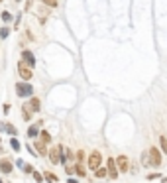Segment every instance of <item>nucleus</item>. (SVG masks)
I'll list each match as a JSON object with an SVG mask.
<instances>
[{
  "instance_id": "nucleus-13",
  "label": "nucleus",
  "mask_w": 167,
  "mask_h": 183,
  "mask_svg": "<svg viewBox=\"0 0 167 183\" xmlns=\"http://www.w3.org/2000/svg\"><path fill=\"white\" fill-rule=\"evenodd\" d=\"M39 126H41V124H33V126L28 130V136H30V138H35V136L39 134Z\"/></svg>"
},
{
  "instance_id": "nucleus-2",
  "label": "nucleus",
  "mask_w": 167,
  "mask_h": 183,
  "mask_svg": "<svg viewBox=\"0 0 167 183\" xmlns=\"http://www.w3.org/2000/svg\"><path fill=\"white\" fill-rule=\"evenodd\" d=\"M18 73H20V77H22V81H30L32 79V67L26 65L24 61L18 63Z\"/></svg>"
},
{
  "instance_id": "nucleus-28",
  "label": "nucleus",
  "mask_w": 167,
  "mask_h": 183,
  "mask_svg": "<svg viewBox=\"0 0 167 183\" xmlns=\"http://www.w3.org/2000/svg\"><path fill=\"white\" fill-rule=\"evenodd\" d=\"M0 2H2V0H0Z\"/></svg>"
},
{
  "instance_id": "nucleus-27",
  "label": "nucleus",
  "mask_w": 167,
  "mask_h": 183,
  "mask_svg": "<svg viewBox=\"0 0 167 183\" xmlns=\"http://www.w3.org/2000/svg\"><path fill=\"white\" fill-rule=\"evenodd\" d=\"M67 183H77V181H75V179H69V181H67Z\"/></svg>"
},
{
  "instance_id": "nucleus-10",
  "label": "nucleus",
  "mask_w": 167,
  "mask_h": 183,
  "mask_svg": "<svg viewBox=\"0 0 167 183\" xmlns=\"http://www.w3.org/2000/svg\"><path fill=\"white\" fill-rule=\"evenodd\" d=\"M32 114H33V110H32V106H30V103L24 104V106H22V118H24V120H30Z\"/></svg>"
},
{
  "instance_id": "nucleus-26",
  "label": "nucleus",
  "mask_w": 167,
  "mask_h": 183,
  "mask_svg": "<svg viewBox=\"0 0 167 183\" xmlns=\"http://www.w3.org/2000/svg\"><path fill=\"white\" fill-rule=\"evenodd\" d=\"M24 171H28V173H32V171H33V167H32V165H24Z\"/></svg>"
},
{
  "instance_id": "nucleus-1",
  "label": "nucleus",
  "mask_w": 167,
  "mask_h": 183,
  "mask_svg": "<svg viewBox=\"0 0 167 183\" xmlns=\"http://www.w3.org/2000/svg\"><path fill=\"white\" fill-rule=\"evenodd\" d=\"M16 93H18V97L26 99V97H32V94H33V87H32L30 83H24V81H20V83L16 85Z\"/></svg>"
},
{
  "instance_id": "nucleus-3",
  "label": "nucleus",
  "mask_w": 167,
  "mask_h": 183,
  "mask_svg": "<svg viewBox=\"0 0 167 183\" xmlns=\"http://www.w3.org/2000/svg\"><path fill=\"white\" fill-rule=\"evenodd\" d=\"M100 161H102L100 154H98V152H92V154L89 155V160H86V164H89V167H91L92 171H96V169L100 167Z\"/></svg>"
},
{
  "instance_id": "nucleus-12",
  "label": "nucleus",
  "mask_w": 167,
  "mask_h": 183,
  "mask_svg": "<svg viewBox=\"0 0 167 183\" xmlns=\"http://www.w3.org/2000/svg\"><path fill=\"white\" fill-rule=\"evenodd\" d=\"M30 106H32L33 112H39V106H41V104H39V99H38V97H32V100H30Z\"/></svg>"
},
{
  "instance_id": "nucleus-23",
  "label": "nucleus",
  "mask_w": 167,
  "mask_h": 183,
  "mask_svg": "<svg viewBox=\"0 0 167 183\" xmlns=\"http://www.w3.org/2000/svg\"><path fill=\"white\" fill-rule=\"evenodd\" d=\"M33 179L39 183V181H43V175H41V173H38V171H33Z\"/></svg>"
},
{
  "instance_id": "nucleus-19",
  "label": "nucleus",
  "mask_w": 167,
  "mask_h": 183,
  "mask_svg": "<svg viewBox=\"0 0 167 183\" xmlns=\"http://www.w3.org/2000/svg\"><path fill=\"white\" fill-rule=\"evenodd\" d=\"M75 171H77V175H81V177H83V175H85V167H83V165H81V164H77V167H75Z\"/></svg>"
},
{
  "instance_id": "nucleus-20",
  "label": "nucleus",
  "mask_w": 167,
  "mask_h": 183,
  "mask_svg": "<svg viewBox=\"0 0 167 183\" xmlns=\"http://www.w3.org/2000/svg\"><path fill=\"white\" fill-rule=\"evenodd\" d=\"M104 175H108V171H106V169H102V167L96 169V177H104Z\"/></svg>"
},
{
  "instance_id": "nucleus-24",
  "label": "nucleus",
  "mask_w": 167,
  "mask_h": 183,
  "mask_svg": "<svg viewBox=\"0 0 167 183\" xmlns=\"http://www.w3.org/2000/svg\"><path fill=\"white\" fill-rule=\"evenodd\" d=\"M45 179H49V181H53V183L57 181V177H55V175H53V173H49V171H47V173H45Z\"/></svg>"
},
{
  "instance_id": "nucleus-15",
  "label": "nucleus",
  "mask_w": 167,
  "mask_h": 183,
  "mask_svg": "<svg viewBox=\"0 0 167 183\" xmlns=\"http://www.w3.org/2000/svg\"><path fill=\"white\" fill-rule=\"evenodd\" d=\"M41 142H43V144H49V142H51V136H49V132L41 130Z\"/></svg>"
},
{
  "instance_id": "nucleus-11",
  "label": "nucleus",
  "mask_w": 167,
  "mask_h": 183,
  "mask_svg": "<svg viewBox=\"0 0 167 183\" xmlns=\"http://www.w3.org/2000/svg\"><path fill=\"white\" fill-rule=\"evenodd\" d=\"M0 130H4V132H8V134H12V136H16V128L12 126V124H2V122H0Z\"/></svg>"
},
{
  "instance_id": "nucleus-8",
  "label": "nucleus",
  "mask_w": 167,
  "mask_h": 183,
  "mask_svg": "<svg viewBox=\"0 0 167 183\" xmlns=\"http://www.w3.org/2000/svg\"><path fill=\"white\" fill-rule=\"evenodd\" d=\"M116 165H118L120 171H128V167H130L128 158H126V155H120V158H116Z\"/></svg>"
},
{
  "instance_id": "nucleus-7",
  "label": "nucleus",
  "mask_w": 167,
  "mask_h": 183,
  "mask_svg": "<svg viewBox=\"0 0 167 183\" xmlns=\"http://www.w3.org/2000/svg\"><path fill=\"white\" fill-rule=\"evenodd\" d=\"M108 175L112 179L118 177V165H116V160H112V158L108 160Z\"/></svg>"
},
{
  "instance_id": "nucleus-5",
  "label": "nucleus",
  "mask_w": 167,
  "mask_h": 183,
  "mask_svg": "<svg viewBox=\"0 0 167 183\" xmlns=\"http://www.w3.org/2000/svg\"><path fill=\"white\" fill-rule=\"evenodd\" d=\"M149 164L155 165V167L161 165V154H159L157 148H151V150H149Z\"/></svg>"
},
{
  "instance_id": "nucleus-16",
  "label": "nucleus",
  "mask_w": 167,
  "mask_h": 183,
  "mask_svg": "<svg viewBox=\"0 0 167 183\" xmlns=\"http://www.w3.org/2000/svg\"><path fill=\"white\" fill-rule=\"evenodd\" d=\"M8 33H10V28H8V26H4V28L0 30V38L6 39V38H8Z\"/></svg>"
},
{
  "instance_id": "nucleus-14",
  "label": "nucleus",
  "mask_w": 167,
  "mask_h": 183,
  "mask_svg": "<svg viewBox=\"0 0 167 183\" xmlns=\"http://www.w3.org/2000/svg\"><path fill=\"white\" fill-rule=\"evenodd\" d=\"M35 150H38L39 155H45V154H47V150H45V144H43V142H35Z\"/></svg>"
},
{
  "instance_id": "nucleus-4",
  "label": "nucleus",
  "mask_w": 167,
  "mask_h": 183,
  "mask_svg": "<svg viewBox=\"0 0 167 183\" xmlns=\"http://www.w3.org/2000/svg\"><path fill=\"white\" fill-rule=\"evenodd\" d=\"M49 161H51V164H59V161H63V158H61V146H55V148L49 150Z\"/></svg>"
},
{
  "instance_id": "nucleus-21",
  "label": "nucleus",
  "mask_w": 167,
  "mask_h": 183,
  "mask_svg": "<svg viewBox=\"0 0 167 183\" xmlns=\"http://www.w3.org/2000/svg\"><path fill=\"white\" fill-rule=\"evenodd\" d=\"M159 142H161V148H163V152L167 154V138H165V136H161V138H159Z\"/></svg>"
},
{
  "instance_id": "nucleus-6",
  "label": "nucleus",
  "mask_w": 167,
  "mask_h": 183,
  "mask_svg": "<svg viewBox=\"0 0 167 183\" xmlns=\"http://www.w3.org/2000/svg\"><path fill=\"white\" fill-rule=\"evenodd\" d=\"M22 61H24V63H28L30 67L35 65V57H33V53L30 51V49H24V51H22Z\"/></svg>"
},
{
  "instance_id": "nucleus-18",
  "label": "nucleus",
  "mask_w": 167,
  "mask_h": 183,
  "mask_svg": "<svg viewBox=\"0 0 167 183\" xmlns=\"http://www.w3.org/2000/svg\"><path fill=\"white\" fill-rule=\"evenodd\" d=\"M10 144H12V150H16V152L20 150V142L16 140V138H12V140H10Z\"/></svg>"
},
{
  "instance_id": "nucleus-25",
  "label": "nucleus",
  "mask_w": 167,
  "mask_h": 183,
  "mask_svg": "<svg viewBox=\"0 0 167 183\" xmlns=\"http://www.w3.org/2000/svg\"><path fill=\"white\" fill-rule=\"evenodd\" d=\"M77 161H79V164H81V161H85V154H83V152H79V154H77Z\"/></svg>"
},
{
  "instance_id": "nucleus-22",
  "label": "nucleus",
  "mask_w": 167,
  "mask_h": 183,
  "mask_svg": "<svg viewBox=\"0 0 167 183\" xmlns=\"http://www.w3.org/2000/svg\"><path fill=\"white\" fill-rule=\"evenodd\" d=\"M43 2H45L47 6H51V8H55V6L59 4V0H43Z\"/></svg>"
},
{
  "instance_id": "nucleus-17",
  "label": "nucleus",
  "mask_w": 167,
  "mask_h": 183,
  "mask_svg": "<svg viewBox=\"0 0 167 183\" xmlns=\"http://www.w3.org/2000/svg\"><path fill=\"white\" fill-rule=\"evenodd\" d=\"M2 22H4V24L12 22V14H10V12H2Z\"/></svg>"
},
{
  "instance_id": "nucleus-9",
  "label": "nucleus",
  "mask_w": 167,
  "mask_h": 183,
  "mask_svg": "<svg viewBox=\"0 0 167 183\" xmlns=\"http://www.w3.org/2000/svg\"><path fill=\"white\" fill-rule=\"evenodd\" d=\"M12 169H14V165L10 164L8 160H0V171H2V173H12Z\"/></svg>"
}]
</instances>
